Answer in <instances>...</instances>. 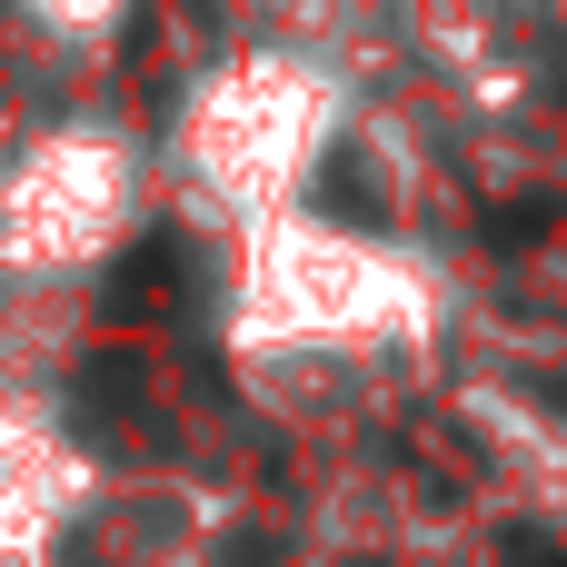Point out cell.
Masks as SVG:
<instances>
[{
  "mask_svg": "<svg viewBox=\"0 0 567 567\" xmlns=\"http://www.w3.org/2000/svg\"><path fill=\"white\" fill-rule=\"evenodd\" d=\"M329 130H339V90L319 70L279 60V50H249V60H229V70H209L189 90V110H179V169L219 209L279 219L299 199V179L319 169Z\"/></svg>",
  "mask_w": 567,
  "mask_h": 567,
  "instance_id": "6da1fadb",
  "label": "cell"
},
{
  "mask_svg": "<svg viewBox=\"0 0 567 567\" xmlns=\"http://www.w3.org/2000/svg\"><path fill=\"white\" fill-rule=\"evenodd\" d=\"M249 329L279 349H369L419 329V279L369 239L249 219Z\"/></svg>",
  "mask_w": 567,
  "mask_h": 567,
  "instance_id": "7a4b0ae2",
  "label": "cell"
},
{
  "mask_svg": "<svg viewBox=\"0 0 567 567\" xmlns=\"http://www.w3.org/2000/svg\"><path fill=\"white\" fill-rule=\"evenodd\" d=\"M140 219V159L130 140L110 130H60L40 140L10 189H0V249L20 269H80V259H110L120 229Z\"/></svg>",
  "mask_w": 567,
  "mask_h": 567,
  "instance_id": "3957f363",
  "label": "cell"
},
{
  "mask_svg": "<svg viewBox=\"0 0 567 567\" xmlns=\"http://www.w3.org/2000/svg\"><path fill=\"white\" fill-rule=\"evenodd\" d=\"M40 30H60V40H100L110 20H120V0H20Z\"/></svg>",
  "mask_w": 567,
  "mask_h": 567,
  "instance_id": "277c9868",
  "label": "cell"
}]
</instances>
